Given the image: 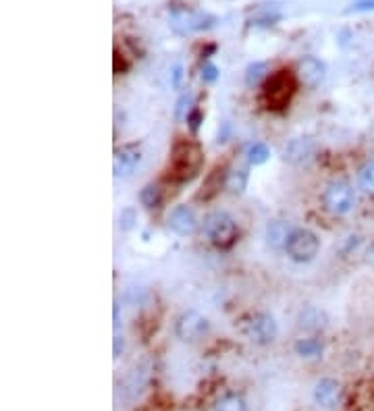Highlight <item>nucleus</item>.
Returning <instances> with one entry per match:
<instances>
[{"label":"nucleus","instance_id":"f257e3e1","mask_svg":"<svg viewBox=\"0 0 374 411\" xmlns=\"http://www.w3.org/2000/svg\"><path fill=\"white\" fill-rule=\"evenodd\" d=\"M202 164H204L202 148L191 140H179L171 150L169 177L177 183H187L202 171Z\"/></svg>","mask_w":374,"mask_h":411},{"label":"nucleus","instance_id":"f03ea898","mask_svg":"<svg viewBox=\"0 0 374 411\" xmlns=\"http://www.w3.org/2000/svg\"><path fill=\"white\" fill-rule=\"evenodd\" d=\"M202 233L216 249H231L239 241V227L235 218L223 210H214L204 218Z\"/></svg>","mask_w":374,"mask_h":411},{"label":"nucleus","instance_id":"7ed1b4c3","mask_svg":"<svg viewBox=\"0 0 374 411\" xmlns=\"http://www.w3.org/2000/svg\"><path fill=\"white\" fill-rule=\"evenodd\" d=\"M171 17V26L179 32V34H194V32H206L210 28H214L216 17L206 13V11H196V9H187V7H173L169 11Z\"/></svg>","mask_w":374,"mask_h":411},{"label":"nucleus","instance_id":"20e7f679","mask_svg":"<svg viewBox=\"0 0 374 411\" xmlns=\"http://www.w3.org/2000/svg\"><path fill=\"white\" fill-rule=\"evenodd\" d=\"M285 251L297 264L312 262L320 251V239L316 233H312L308 229H293V233L287 239Z\"/></svg>","mask_w":374,"mask_h":411},{"label":"nucleus","instance_id":"39448f33","mask_svg":"<svg viewBox=\"0 0 374 411\" xmlns=\"http://www.w3.org/2000/svg\"><path fill=\"white\" fill-rule=\"evenodd\" d=\"M322 206L333 216H345L355 208V191L345 181H333L322 193Z\"/></svg>","mask_w":374,"mask_h":411},{"label":"nucleus","instance_id":"423d86ee","mask_svg":"<svg viewBox=\"0 0 374 411\" xmlns=\"http://www.w3.org/2000/svg\"><path fill=\"white\" fill-rule=\"evenodd\" d=\"M295 92V82L289 75V71H279L274 75H268L264 86V98L268 102V108H285Z\"/></svg>","mask_w":374,"mask_h":411},{"label":"nucleus","instance_id":"0eeeda50","mask_svg":"<svg viewBox=\"0 0 374 411\" xmlns=\"http://www.w3.org/2000/svg\"><path fill=\"white\" fill-rule=\"evenodd\" d=\"M210 332V322L204 314L196 309L183 312L175 322V336L181 343H198Z\"/></svg>","mask_w":374,"mask_h":411},{"label":"nucleus","instance_id":"6e6552de","mask_svg":"<svg viewBox=\"0 0 374 411\" xmlns=\"http://www.w3.org/2000/svg\"><path fill=\"white\" fill-rule=\"evenodd\" d=\"M243 334L254 343V345H270L279 336V324L270 314H254L243 322Z\"/></svg>","mask_w":374,"mask_h":411},{"label":"nucleus","instance_id":"1a4fd4ad","mask_svg":"<svg viewBox=\"0 0 374 411\" xmlns=\"http://www.w3.org/2000/svg\"><path fill=\"white\" fill-rule=\"evenodd\" d=\"M312 401L324 411H333L343 403V384L337 378H320L312 388Z\"/></svg>","mask_w":374,"mask_h":411},{"label":"nucleus","instance_id":"9d476101","mask_svg":"<svg viewBox=\"0 0 374 411\" xmlns=\"http://www.w3.org/2000/svg\"><path fill=\"white\" fill-rule=\"evenodd\" d=\"M316 156V144L312 137H293L287 142V146L283 148V158L285 162L293 164V166H303L308 164L312 158Z\"/></svg>","mask_w":374,"mask_h":411},{"label":"nucleus","instance_id":"9b49d317","mask_svg":"<svg viewBox=\"0 0 374 411\" xmlns=\"http://www.w3.org/2000/svg\"><path fill=\"white\" fill-rule=\"evenodd\" d=\"M140 164H142V150L138 144H127V146L117 148L115 158H113V169H115L117 177H121V179L131 177Z\"/></svg>","mask_w":374,"mask_h":411},{"label":"nucleus","instance_id":"f8f14e48","mask_svg":"<svg viewBox=\"0 0 374 411\" xmlns=\"http://www.w3.org/2000/svg\"><path fill=\"white\" fill-rule=\"evenodd\" d=\"M295 75L297 79L306 86V88H318L324 77H326V67L322 61H318L316 57H303L297 61V67H295Z\"/></svg>","mask_w":374,"mask_h":411},{"label":"nucleus","instance_id":"ddd939ff","mask_svg":"<svg viewBox=\"0 0 374 411\" xmlns=\"http://www.w3.org/2000/svg\"><path fill=\"white\" fill-rule=\"evenodd\" d=\"M167 224H169V229L175 235L189 237V235H194L198 231V224L200 222H198V218H196V214H194L191 208H187V206H175L171 210L169 218H167Z\"/></svg>","mask_w":374,"mask_h":411},{"label":"nucleus","instance_id":"4468645a","mask_svg":"<svg viewBox=\"0 0 374 411\" xmlns=\"http://www.w3.org/2000/svg\"><path fill=\"white\" fill-rule=\"evenodd\" d=\"M326 324H328L326 312L316 305H306L297 314V326L306 332H320L326 328Z\"/></svg>","mask_w":374,"mask_h":411},{"label":"nucleus","instance_id":"2eb2a0df","mask_svg":"<svg viewBox=\"0 0 374 411\" xmlns=\"http://www.w3.org/2000/svg\"><path fill=\"white\" fill-rule=\"evenodd\" d=\"M291 233H293V229L289 227V222H285V220H272L266 227V243L272 249H281V247L285 249L287 239H289Z\"/></svg>","mask_w":374,"mask_h":411},{"label":"nucleus","instance_id":"dca6fc26","mask_svg":"<svg viewBox=\"0 0 374 411\" xmlns=\"http://www.w3.org/2000/svg\"><path fill=\"white\" fill-rule=\"evenodd\" d=\"M322 351H324V343L318 336H306L295 343V353L301 359H316L322 355Z\"/></svg>","mask_w":374,"mask_h":411},{"label":"nucleus","instance_id":"f3484780","mask_svg":"<svg viewBox=\"0 0 374 411\" xmlns=\"http://www.w3.org/2000/svg\"><path fill=\"white\" fill-rule=\"evenodd\" d=\"M212 411H247V403L239 392H227L214 401Z\"/></svg>","mask_w":374,"mask_h":411},{"label":"nucleus","instance_id":"a211bd4d","mask_svg":"<svg viewBox=\"0 0 374 411\" xmlns=\"http://www.w3.org/2000/svg\"><path fill=\"white\" fill-rule=\"evenodd\" d=\"M140 202H142V206L148 208V210L160 208V204H162V189H160L156 183L144 185L142 191H140Z\"/></svg>","mask_w":374,"mask_h":411},{"label":"nucleus","instance_id":"6ab92c4d","mask_svg":"<svg viewBox=\"0 0 374 411\" xmlns=\"http://www.w3.org/2000/svg\"><path fill=\"white\" fill-rule=\"evenodd\" d=\"M266 79H268V65H266V63L258 61V63H252V65L245 69V84H247L250 88H256V86H260V84L266 82Z\"/></svg>","mask_w":374,"mask_h":411},{"label":"nucleus","instance_id":"aec40b11","mask_svg":"<svg viewBox=\"0 0 374 411\" xmlns=\"http://www.w3.org/2000/svg\"><path fill=\"white\" fill-rule=\"evenodd\" d=\"M225 187L233 193V195H239L245 191L247 187V173L245 171H229L227 173V179H225Z\"/></svg>","mask_w":374,"mask_h":411},{"label":"nucleus","instance_id":"412c9836","mask_svg":"<svg viewBox=\"0 0 374 411\" xmlns=\"http://www.w3.org/2000/svg\"><path fill=\"white\" fill-rule=\"evenodd\" d=\"M268 158H270V150H268L266 144L256 142V144H252V146L247 148V162H250L252 166H260V164H264Z\"/></svg>","mask_w":374,"mask_h":411},{"label":"nucleus","instance_id":"4be33fe9","mask_svg":"<svg viewBox=\"0 0 374 411\" xmlns=\"http://www.w3.org/2000/svg\"><path fill=\"white\" fill-rule=\"evenodd\" d=\"M281 19H283V15H281L279 11L266 9V11H262V13H256V15L250 19V23L256 26V28H270V26H277Z\"/></svg>","mask_w":374,"mask_h":411},{"label":"nucleus","instance_id":"5701e85b","mask_svg":"<svg viewBox=\"0 0 374 411\" xmlns=\"http://www.w3.org/2000/svg\"><path fill=\"white\" fill-rule=\"evenodd\" d=\"M357 183L366 193H374V160L366 162L357 173Z\"/></svg>","mask_w":374,"mask_h":411},{"label":"nucleus","instance_id":"b1692460","mask_svg":"<svg viewBox=\"0 0 374 411\" xmlns=\"http://www.w3.org/2000/svg\"><path fill=\"white\" fill-rule=\"evenodd\" d=\"M194 108H196V106H194V98H191V94H183V96L177 100V104H175V119L185 121V119H187V115H189Z\"/></svg>","mask_w":374,"mask_h":411},{"label":"nucleus","instance_id":"393cba45","mask_svg":"<svg viewBox=\"0 0 374 411\" xmlns=\"http://www.w3.org/2000/svg\"><path fill=\"white\" fill-rule=\"evenodd\" d=\"M135 222H138V214H135L131 208H127V210L121 212V216H119V227H121L123 231H131V229L135 227Z\"/></svg>","mask_w":374,"mask_h":411},{"label":"nucleus","instance_id":"a878e982","mask_svg":"<svg viewBox=\"0 0 374 411\" xmlns=\"http://www.w3.org/2000/svg\"><path fill=\"white\" fill-rule=\"evenodd\" d=\"M218 75H221V71H218L216 65L204 63V67H202V82H204V84H214V82L218 79Z\"/></svg>","mask_w":374,"mask_h":411},{"label":"nucleus","instance_id":"bb28decb","mask_svg":"<svg viewBox=\"0 0 374 411\" xmlns=\"http://www.w3.org/2000/svg\"><path fill=\"white\" fill-rule=\"evenodd\" d=\"M187 127L191 129V133H196L198 129H200V125H202V121H204V113L200 111V108H194L189 115H187Z\"/></svg>","mask_w":374,"mask_h":411},{"label":"nucleus","instance_id":"cd10ccee","mask_svg":"<svg viewBox=\"0 0 374 411\" xmlns=\"http://www.w3.org/2000/svg\"><path fill=\"white\" fill-rule=\"evenodd\" d=\"M368 11H374V0H359V3L351 5L347 13H368Z\"/></svg>","mask_w":374,"mask_h":411},{"label":"nucleus","instance_id":"c85d7f7f","mask_svg":"<svg viewBox=\"0 0 374 411\" xmlns=\"http://www.w3.org/2000/svg\"><path fill=\"white\" fill-rule=\"evenodd\" d=\"M123 351H125V341H123V336L117 332V334H115V343H113V355H115V359H119V357L123 355Z\"/></svg>","mask_w":374,"mask_h":411},{"label":"nucleus","instance_id":"c756f323","mask_svg":"<svg viewBox=\"0 0 374 411\" xmlns=\"http://www.w3.org/2000/svg\"><path fill=\"white\" fill-rule=\"evenodd\" d=\"M366 262H368V266L374 268V243L366 249Z\"/></svg>","mask_w":374,"mask_h":411}]
</instances>
